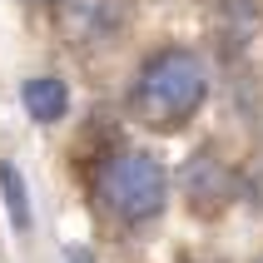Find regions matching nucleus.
<instances>
[{
	"label": "nucleus",
	"instance_id": "obj_4",
	"mask_svg": "<svg viewBox=\"0 0 263 263\" xmlns=\"http://www.w3.org/2000/svg\"><path fill=\"white\" fill-rule=\"evenodd\" d=\"M179 184H184V199H189L194 209L214 214V209L229 199V189H234V174H229V164L214 159V154H194V159L184 164Z\"/></svg>",
	"mask_w": 263,
	"mask_h": 263
},
{
	"label": "nucleus",
	"instance_id": "obj_5",
	"mask_svg": "<svg viewBox=\"0 0 263 263\" xmlns=\"http://www.w3.org/2000/svg\"><path fill=\"white\" fill-rule=\"evenodd\" d=\"M20 104H25V115L35 124H60V119L70 115V89H65L60 74H35L20 89Z\"/></svg>",
	"mask_w": 263,
	"mask_h": 263
},
{
	"label": "nucleus",
	"instance_id": "obj_9",
	"mask_svg": "<svg viewBox=\"0 0 263 263\" xmlns=\"http://www.w3.org/2000/svg\"><path fill=\"white\" fill-rule=\"evenodd\" d=\"M258 263H263V258H258Z\"/></svg>",
	"mask_w": 263,
	"mask_h": 263
},
{
	"label": "nucleus",
	"instance_id": "obj_1",
	"mask_svg": "<svg viewBox=\"0 0 263 263\" xmlns=\"http://www.w3.org/2000/svg\"><path fill=\"white\" fill-rule=\"evenodd\" d=\"M204 100H209L204 60L194 50H184V45H169V50H154L139 65L129 109H134V119H144L149 129H179V124H189L204 109Z\"/></svg>",
	"mask_w": 263,
	"mask_h": 263
},
{
	"label": "nucleus",
	"instance_id": "obj_7",
	"mask_svg": "<svg viewBox=\"0 0 263 263\" xmlns=\"http://www.w3.org/2000/svg\"><path fill=\"white\" fill-rule=\"evenodd\" d=\"M65 263H95V253H89V249H70V253H65Z\"/></svg>",
	"mask_w": 263,
	"mask_h": 263
},
{
	"label": "nucleus",
	"instance_id": "obj_8",
	"mask_svg": "<svg viewBox=\"0 0 263 263\" xmlns=\"http://www.w3.org/2000/svg\"><path fill=\"white\" fill-rule=\"evenodd\" d=\"M30 5H65V0H30Z\"/></svg>",
	"mask_w": 263,
	"mask_h": 263
},
{
	"label": "nucleus",
	"instance_id": "obj_3",
	"mask_svg": "<svg viewBox=\"0 0 263 263\" xmlns=\"http://www.w3.org/2000/svg\"><path fill=\"white\" fill-rule=\"evenodd\" d=\"M119 25H124L119 0H65V5H60V30H65V40H70V45L109 40Z\"/></svg>",
	"mask_w": 263,
	"mask_h": 263
},
{
	"label": "nucleus",
	"instance_id": "obj_6",
	"mask_svg": "<svg viewBox=\"0 0 263 263\" xmlns=\"http://www.w3.org/2000/svg\"><path fill=\"white\" fill-rule=\"evenodd\" d=\"M0 189H5V209H10L15 229H30V189L10 159H0Z\"/></svg>",
	"mask_w": 263,
	"mask_h": 263
},
{
	"label": "nucleus",
	"instance_id": "obj_2",
	"mask_svg": "<svg viewBox=\"0 0 263 263\" xmlns=\"http://www.w3.org/2000/svg\"><path fill=\"white\" fill-rule=\"evenodd\" d=\"M164 179L159 159L144 154V149H124V154H109V164L100 169V199L104 209L124 223H144L164 209Z\"/></svg>",
	"mask_w": 263,
	"mask_h": 263
}]
</instances>
